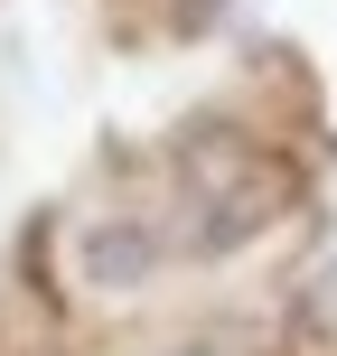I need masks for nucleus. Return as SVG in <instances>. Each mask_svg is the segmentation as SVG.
Masks as SVG:
<instances>
[{"instance_id":"nucleus-1","label":"nucleus","mask_w":337,"mask_h":356,"mask_svg":"<svg viewBox=\"0 0 337 356\" xmlns=\"http://www.w3.org/2000/svg\"><path fill=\"white\" fill-rule=\"evenodd\" d=\"M178 197H188V244L197 253H234L281 216V169L244 141V131H188L178 150Z\"/></svg>"},{"instance_id":"nucleus-3","label":"nucleus","mask_w":337,"mask_h":356,"mask_svg":"<svg viewBox=\"0 0 337 356\" xmlns=\"http://www.w3.org/2000/svg\"><path fill=\"white\" fill-rule=\"evenodd\" d=\"M309 319H319L328 338H337V253H328L319 272H309Z\"/></svg>"},{"instance_id":"nucleus-4","label":"nucleus","mask_w":337,"mask_h":356,"mask_svg":"<svg viewBox=\"0 0 337 356\" xmlns=\"http://www.w3.org/2000/svg\"><path fill=\"white\" fill-rule=\"evenodd\" d=\"M234 0H178V19H188V29H206V19H225Z\"/></svg>"},{"instance_id":"nucleus-2","label":"nucleus","mask_w":337,"mask_h":356,"mask_svg":"<svg viewBox=\"0 0 337 356\" xmlns=\"http://www.w3.org/2000/svg\"><path fill=\"white\" fill-rule=\"evenodd\" d=\"M75 263H85V291H131L160 263V225H150V216H104V225H85Z\"/></svg>"}]
</instances>
